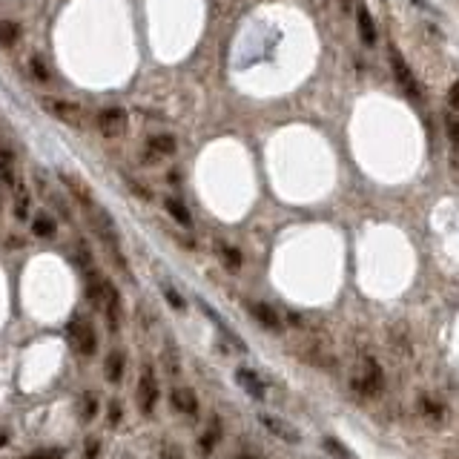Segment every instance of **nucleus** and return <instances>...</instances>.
<instances>
[{"mask_svg":"<svg viewBox=\"0 0 459 459\" xmlns=\"http://www.w3.org/2000/svg\"><path fill=\"white\" fill-rule=\"evenodd\" d=\"M236 459H267L261 450H256V448H242L239 453H236Z\"/></svg>","mask_w":459,"mask_h":459,"instance_id":"33","label":"nucleus"},{"mask_svg":"<svg viewBox=\"0 0 459 459\" xmlns=\"http://www.w3.org/2000/svg\"><path fill=\"white\" fill-rule=\"evenodd\" d=\"M158 396H161L158 376H156V370H152V364L146 362V364H141V373H138V388H135V402H138L141 416H152V414H156Z\"/></svg>","mask_w":459,"mask_h":459,"instance_id":"3","label":"nucleus"},{"mask_svg":"<svg viewBox=\"0 0 459 459\" xmlns=\"http://www.w3.org/2000/svg\"><path fill=\"white\" fill-rule=\"evenodd\" d=\"M126 184L132 187V193H135V195H141L144 201H152V193H146V187H144V184H138V181H132V178H126Z\"/></svg>","mask_w":459,"mask_h":459,"instance_id":"32","label":"nucleus"},{"mask_svg":"<svg viewBox=\"0 0 459 459\" xmlns=\"http://www.w3.org/2000/svg\"><path fill=\"white\" fill-rule=\"evenodd\" d=\"M356 23H359V35H362V40H364V43H373V40H376V29H373V18L367 15V9H364V6H359V9H356Z\"/></svg>","mask_w":459,"mask_h":459,"instance_id":"22","label":"nucleus"},{"mask_svg":"<svg viewBox=\"0 0 459 459\" xmlns=\"http://www.w3.org/2000/svg\"><path fill=\"white\" fill-rule=\"evenodd\" d=\"M218 256H221V261H224V267H227L230 273H239V270H242V264H244L242 250H239V247H233V244H227V242H221V244H218Z\"/></svg>","mask_w":459,"mask_h":459,"instance_id":"19","label":"nucleus"},{"mask_svg":"<svg viewBox=\"0 0 459 459\" xmlns=\"http://www.w3.org/2000/svg\"><path fill=\"white\" fill-rule=\"evenodd\" d=\"M236 379H239V385H242L256 402H261V399L267 396V385H264L261 376H259L253 367H239V370H236Z\"/></svg>","mask_w":459,"mask_h":459,"instance_id":"12","label":"nucleus"},{"mask_svg":"<svg viewBox=\"0 0 459 459\" xmlns=\"http://www.w3.org/2000/svg\"><path fill=\"white\" fill-rule=\"evenodd\" d=\"M66 336H69L72 350L78 353V356L92 359V356L98 353V333H95V328H92L90 319H84V316H72L69 325H66Z\"/></svg>","mask_w":459,"mask_h":459,"instance_id":"2","label":"nucleus"},{"mask_svg":"<svg viewBox=\"0 0 459 459\" xmlns=\"http://www.w3.org/2000/svg\"><path fill=\"white\" fill-rule=\"evenodd\" d=\"M23 459H66V450L63 448H38V450H29Z\"/></svg>","mask_w":459,"mask_h":459,"instance_id":"27","label":"nucleus"},{"mask_svg":"<svg viewBox=\"0 0 459 459\" xmlns=\"http://www.w3.org/2000/svg\"><path fill=\"white\" fill-rule=\"evenodd\" d=\"M161 459H184V453H181V445L164 442V445H161Z\"/></svg>","mask_w":459,"mask_h":459,"instance_id":"31","label":"nucleus"},{"mask_svg":"<svg viewBox=\"0 0 459 459\" xmlns=\"http://www.w3.org/2000/svg\"><path fill=\"white\" fill-rule=\"evenodd\" d=\"M259 422H261L273 436H279L281 442H290V445H298V442H301V433H298L290 422H284V419H279V416H273V414H259Z\"/></svg>","mask_w":459,"mask_h":459,"instance_id":"11","label":"nucleus"},{"mask_svg":"<svg viewBox=\"0 0 459 459\" xmlns=\"http://www.w3.org/2000/svg\"><path fill=\"white\" fill-rule=\"evenodd\" d=\"M101 448H104L101 436H90V439L84 442V459H98V456H101Z\"/></svg>","mask_w":459,"mask_h":459,"instance_id":"28","label":"nucleus"},{"mask_svg":"<svg viewBox=\"0 0 459 459\" xmlns=\"http://www.w3.org/2000/svg\"><path fill=\"white\" fill-rule=\"evenodd\" d=\"M12 190H15L12 215H15L18 221H29V218H32V193H29V187H26L23 181H18Z\"/></svg>","mask_w":459,"mask_h":459,"instance_id":"15","label":"nucleus"},{"mask_svg":"<svg viewBox=\"0 0 459 459\" xmlns=\"http://www.w3.org/2000/svg\"><path fill=\"white\" fill-rule=\"evenodd\" d=\"M322 445H325V450H328L333 459H356V453H353L345 442H339L336 436H325V439H322Z\"/></svg>","mask_w":459,"mask_h":459,"instance_id":"23","label":"nucleus"},{"mask_svg":"<svg viewBox=\"0 0 459 459\" xmlns=\"http://www.w3.org/2000/svg\"><path fill=\"white\" fill-rule=\"evenodd\" d=\"M121 414H124L121 402H118V399H112V402L107 405V422H109V428H118V422H121Z\"/></svg>","mask_w":459,"mask_h":459,"instance_id":"29","label":"nucleus"},{"mask_svg":"<svg viewBox=\"0 0 459 459\" xmlns=\"http://www.w3.org/2000/svg\"><path fill=\"white\" fill-rule=\"evenodd\" d=\"M60 181L66 184V190L78 198V204L84 207V210H90V207H95V198H92V190H90V184H84L81 178H75L72 173H60Z\"/></svg>","mask_w":459,"mask_h":459,"instance_id":"14","label":"nucleus"},{"mask_svg":"<svg viewBox=\"0 0 459 459\" xmlns=\"http://www.w3.org/2000/svg\"><path fill=\"white\" fill-rule=\"evenodd\" d=\"M6 247H26V242H23V239H9Z\"/></svg>","mask_w":459,"mask_h":459,"instance_id":"35","label":"nucleus"},{"mask_svg":"<svg viewBox=\"0 0 459 459\" xmlns=\"http://www.w3.org/2000/svg\"><path fill=\"white\" fill-rule=\"evenodd\" d=\"M164 207H167V212H170V218H176L181 227H193V215H190V210H187V204L181 201V198H164Z\"/></svg>","mask_w":459,"mask_h":459,"instance_id":"20","label":"nucleus"},{"mask_svg":"<svg viewBox=\"0 0 459 459\" xmlns=\"http://www.w3.org/2000/svg\"><path fill=\"white\" fill-rule=\"evenodd\" d=\"M0 181H4L6 187H15L18 178H15V158L9 149H0Z\"/></svg>","mask_w":459,"mask_h":459,"instance_id":"21","label":"nucleus"},{"mask_svg":"<svg viewBox=\"0 0 459 459\" xmlns=\"http://www.w3.org/2000/svg\"><path fill=\"white\" fill-rule=\"evenodd\" d=\"M448 101H450V107L459 112V81L450 87V92H448Z\"/></svg>","mask_w":459,"mask_h":459,"instance_id":"34","label":"nucleus"},{"mask_svg":"<svg viewBox=\"0 0 459 459\" xmlns=\"http://www.w3.org/2000/svg\"><path fill=\"white\" fill-rule=\"evenodd\" d=\"M32 236L35 239H43V242H49V239H55L58 236V221L49 215V212H35L32 215Z\"/></svg>","mask_w":459,"mask_h":459,"instance_id":"17","label":"nucleus"},{"mask_svg":"<svg viewBox=\"0 0 459 459\" xmlns=\"http://www.w3.org/2000/svg\"><path fill=\"white\" fill-rule=\"evenodd\" d=\"M178 152V141L170 132H156L146 138V152H144V161L146 164H158L161 158H170Z\"/></svg>","mask_w":459,"mask_h":459,"instance_id":"6","label":"nucleus"},{"mask_svg":"<svg viewBox=\"0 0 459 459\" xmlns=\"http://www.w3.org/2000/svg\"><path fill=\"white\" fill-rule=\"evenodd\" d=\"M98 408H101L98 394L87 391V394H81V396H78V419H81L84 425H90V422L98 416Z\"/></svg>","mask_w":459,"mask_h":459,"instance_id":"18","label":"nucleus"},{"mask_svg":"<svg viewBox=\"0 0 459 459\" xmlns=\"http://www.w3.org/2000/svg\"><path fill=\"white\" fill-rule=\"evenodd\" d=\"M161 293H164V298H167V304H170L173 310H178V313H181V310H187V301H184V296H181V293H178L173 284H161Z\"/></svg>","mask_w":459,"mask_h":459,"instance_id":"26","label":"nucleus"},{"mask_svg":"<svg viewBox=\"0 0 459 459\" xmlns=\"http://www.w3.org/2000/svg\"><path fill=\"white\" fill-rule=\"evenodd\" d=\"M445 129H448L450 144H453V146H459V121H456L453 115H448V118H445Z\"/></svg>","mask_w":459,"mask_h":459,"instance_id":"30","label":"nucleus"},{"mask_svg":"<svg viewBox=\"0 0 459 459\" xmlns=\"http://www.w3.org/2000/svg\"><path fill=\"white\" fill-rule=\"evenodd\" d=\"M247 310H250V316H253L264 330H270V333H281V330H284L281 316L276 313V308H270L267 301H247Z\"/></svg>","mask_w":459,"mask_h":459,"instance_id":"9","label":"nucleus"},{"mask_svg":"<svg viewBox=\"0 0 459 459\" xmlns=\"http://www.w3.org/2000/svg\"><path fill=\"white\" fill-rule=\"evenodd\" d=\"M21 40V26L15 21H0V46H15Z\"/></svg>","mask_w":459,"mask_h":459,"instance_id":"24","label":"nucleus"},{"mask_svg":"<svg viewBox=\"0 0 459 459\" xmlns=\"http://www.w3.org/2000/svg\"><path fill=\"white\" fill-rule=\"evenodd\" d=\"M29 75H32V81H38V84H46V81L52 78V72H49L46 60H43V58H38V55H32V58H29Z\"/></svg>","mask_w":459,"mask_h":459,"instance_id":"25","label":"nucleus"},{"mask_svg":"<svg viewBox=\"0 0 459 459\" xmlns=\"http://www.w3.org/2000/svg\"><path fill=\"white\" fill-rule=\"evenodd\" d=\"M419 414H422L431 425H442V422H445V416H448V408H445L436 396L422 394V396H419Z\"/></svg>","mask_w":459,"mask_h":459,"instance_id":"16","label":"nucleus"},{"mask_svg":"<svg viewBox=\"0 0 459 459\" xmlns=\"http://www.w3.org/2000/svg\"><path fill=\"white\" fill-rule=\"evenodd\" d=\"M0 445H6V433H0Z\"/></svg>","mask_w":459,"mask_h":459,"instance_id":"36","label":"nucleus"},{"mask_svg":"<svg viewBox=\"0 0 459 459\" xmlns=\"http://www.w3.org/2000/svg\"><path fill=\"white\" fill-rule=\"evenodd\" d=\"M391 69H394L396 84L405 90V95H411L414 101H419V98H422V90H419V84H416V78H414V72L408 69V63L402 60V55H399L396 49H391Z\"/></svg>","mask_w":459,"mask_h":459,"instance_id":"7","label":"nucleus"},{"mask_svg":"<svg viewBox=\"0 0 459 459\" xmlns=\"http://www.w3.org/2000/svg\"><path fill=\"white\" fill-rule=\"evenodd\" d=\"M40 109L46 115H52L55 121H60L63 126H72V129H81L87 124V112L78 107V104H72L66 98H55V95H43L40 98Z\"/></svg>","mask_w":459,"mask_h":459,"instance_id":"4","label":"nucleus"},{"mask_svg":"<svg viewBox=\"0 0 459 459\" xmlns=\"http://www.w3.org/2000/svg\"><path fill=\"white\" fill-rule=\"evenodd\" d=\"M124 373H126V353L124 350L107 353V359H104V376H107L109 385H121Z\"/></svg>","mask_w":459,"mask_h":459,"instance_id":"13","label":"nucleus"},{"mask_svg":"<svg viewBox=\"0 0 459 459\" xmlns=\"http://www.w3.org/2000/svg\"><path fill=\"white\" fill-rule=\"evenodd\" d=\"M221 439H224V428H221V419L218 416H212L210 422H207V428L198 433V439H195V448H198V453L201 456H212L215 453V448L221 445Z\"/></svg>","mask_w":459,"mask_h":459,"instance_id":"10","label":"nucleus"},{"mask_svg":"<svg viewBox=\"0 0 459 459\" xmlns=\"http://www.w3.org/2000/svg\"><path fill=\"white\" fill-rule=\"evenodd\" d=\"M95 126L104 138H121L129 126V115L121 109V107H107L95 115Z\"/></svg>","mask_w":459,"mask_h":459,"instance_id":"5","label":"nucleus"},{"mask_svg":"<svg viewBox=\"0 0 459 459\" xmlns=\"http://www.w3.org/2000/svg\"><path fill=\"white\" fill-rule=\"evenodd\" d=\"M124 459H126V456H124Z\"/></svg>","mask_w":459,"mask_h":459,"instance_id":"37","label":"nucleus"},{"mask_svg":"<svg viewBox=\"0 0 459 459\" xmlns=\"http://www.w3.org/2000/svg\"><path fill=\"white\" fill-rule=\"evenodd\" d=\"M350 391L362 399H376L385 391V370L373 356H364L356 367V373L350 376Z\"/></svg>","mask_w":459,"mask_h":459,"instance_id":"1","label":"nucleus"},{"mask_svg":"<svg viewBox=\"0 0 459 459\" xmlns=\"http://www.w3.org/2000/svg\"><path fill=\"white\" fill-rule=\"evenodd\" d=\"M170 408H173L176 414H181V416H198L201 402H198V394H195L193 388L176 385V388L170 391Z\"/></svg>","mask_w":459,"mask_h":459,"instance_id":"8","label":"nucleus"}]
</instances>
